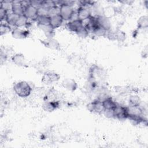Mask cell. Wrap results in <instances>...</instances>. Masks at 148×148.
<instances>
[{
    "label": "cell",
    "mask_w": 148,
    "mask_h": 148,
    "mask_svg": "<svg viewBox=\"0 0 148 148\" xmlns=\"http://www.w3.org/2000/svg\"><path fill=\"white\" fill-rule=\"evenodd\" d=\"M13 90L18 97L26 98L30 95L32 88L27 82L20 81L14 84Z\"/></svg>",
    "instance_id": "obj_1"
},
{
    "label": "cell",
    "mask_w": 148,
    "mask_h": 148,
    "mask_svg": "<svg viewBox=\"0 0 148 148\" xmlns=\"http://www.w3.org/2000/svg\"><path fill=\"white\" fill-rule=\"evenodd\" d=\"M60 6V15L64 21H68L72 19L74 14L75 10L72 6L66 5H61Z\"/></svg>",
    "instance_id": "obj_2"
},
{
    "label": "cell",
    "mask_w": 148,
    "mask_h": 148,
    "mask_svg": "<svg viewBox=\"0 0 148 148\" xmlns=\"http://www.w3.org/2000/svg\"><path fill=\"white\" fill-rule=\"evenodd\" d=\"M60 79V76L58 73L53 71H48L44 73L42 77L41 82L46 84H50L57 82Z\"/></svg>",
    "instance_id": "obj_3"
},
{
    "label": "cell",
    "mask_w": 148,
    "mask_h": 148,
    "mask_svg": "<svg viewBox=\"0 0 148 148\" xmlns=\"http://www.w3.org/2000/svg\"><path fill=\"white\" fill-rule=\"evenodd\" d=\"M114 119H117L119 120H124L127 119L128 109L127 107L120 105L117 103V106L113 110Z\"/></svg>",
    "instance_id": "obj_4"
},
{
    "label": "cell",
    "mask_w": 148,
    "mask_h": 148,
    "mask_svg": "<svg viewBox=\"0 0 148 148\" xmlns=\"http://www.w3.org/2000/svg\"><path fill=\"white\" fill-rule=\"evenodd\" d=\"M87 107L90 112L94 113L101 114L103 112V108L102 104V101L99 99H96L91 102L87 105Z\"/></svg>",
    "instance_id": "obj_5"
},
{
    "label": "cell",
    "mask_w": 148,
    "mask_h": 148,
    "mask_svg": "<svg viewBox=\"0 0 148 148\" xmlns=\"http://www.w3.org/2000/svg\"><path fill=\"white\" fill-rule=\"evenodd\" d=\"M91 16V13L89 8L80 6L76 12L77 18L82 21L87 20Z\"/></svg>",
    "instance_id": "obj_6"
},
{
    "label": "cell",
    "mask_w": 148,
    "mask_h": 148,
    "mask_svg": "<svg viewBox=\"0 0 148 148\" xmlns=\"http://www.w3.org/2000/svg\"><path fill=\"white\" fill-rule=\"evenodd\" d=\"M40 41L46 47L52 50H58L60 47V43L54 38H46V39L40 40Z\"/></svg>",
    "instance_id": "obj_7"
},
{
    "label": "cell",
    "mask_w": 148,
    "mask_h": 148,
    "mask_svg": "<svg viewBox=\"0 0 148 148\" xmlns=\"http://www.w3.org/2000/svg\"><path fill=\"white\" fill-rule=\"evenodd\" d=\"M98 25L106 31L111 29V22L109 18L103 15H97L96 16Z\"/></svg>",
    "instance_id": "obj_8"
},
{
    "label": "cell",
    "mask_w": 148,
    "mask_h": 148,
    "mask_svg": "<svg viewBox=\"0 0 148 148\" xmlns=\"http://www.w3.org/2000/svg\"><path fill=\"white\" fill-rule=\"evenodd\" d=\"M29 32L25 29L15 27L12 31V35L14 38L17 39H23L28 37Z\"/></svg>",
    "instance_id": "obj_9"
},
{
    "label": "cell",
    "mask_w": 148,
    "mask_h": 148,
    "mask_svg": "<svg viewBox=\"0 0 148 148\" xmlns=\"http://www.w3.org/2000/svg\"><path fill=\"white\" fill-rule=\"evenodd\" d=\"M24 15L28 20H35L38 16V9L29 4L25 8Z\"/></svg>",
    "instance_id": "obj_10"
},
{
    "label": "cell",
    "mask_w": 148,
    "mask_h": 148,
    "mask_svg": "<svg viewBox=\"0 0 148 148\" xmlns=\"http://www.w3.org/2000/svg\"><path fill=\"white\" fill-rule=\"evenodd\" d=\"M25 8L21 3V1H12V12L19 16L24 14Z\"/></svg>",
    "instance_id": "obj_11"
},
{
    "label": "cell",
    "mask_w": 148,
    "mask_h": 148,
    "mask_svg": "<svg viewBox=\"0 0 148 148\" xmlns=\"http://www.w3.org/2000/svg\"><path fill=\"white\" fill-rule=\"evenodd\" d=\"M62 86L69 91H74L77 88V83L71 78H66L62 82Z\"/></svg>",
    "instance_id": "obj_12"
},
{
    "label": "cell",
    "mask_w": 148,
    "mask_h": 148,
    "mask_svg": "<svg viewBox=\"0 0 148 148\" xmlns=\"http://www.w3.org/2000/svg\"><path fill=\"white\" fill-rule=\"evenodd\" d=\"M83 25V22L77 18L72 20L66 24V27L70 31L76 32V31Z\"/></svg>",
    "instance_id": "obj_13"
},
{
    "label": "cell",
    "mask_w": 148,
    "mask_h": 148,
    "mask_svg": "<svg viewBox=\"0 0 148 148\" xmlns=\"http://www.w3.org/2000/svg\"><path fill=\"white\" fill-rule=\"evenodd\" d=\"M102 104L103 108V110H113L117 105L111 97H105L102 101Z\"/></svg>",
    "instance_id": "obj_14"
},
{
    "label": "cell",
    "mask_w": 148,
    "mask_h": 148,
    "mask_svg": "<svg viewBox=\"0 0 148 148\" xmlns=\"http://www.w3.org/2000/svg\"><path fill=\"white\" fill-rule=\"evenodd\" d=\"M63 19L60 14H56L50 17L49 25L53 29H57L59 28L63 23Z\"/></svg>",
    "instance_id": "obj_15"
},
{
    "label": "cell",
    "mask_w": 148,
    "mask_h": 148,
    "mask_svg": "<svg viewBox=\"0 0 148 148\" xmlns=\"http://www.w3.org/2000/svg\"><path fill=\"white\" fill-rule=\"evenodd\" d=\"M59 106V102L58 101H45L42 105V108L45 111L51 112L56 110Z\"/></svg>",
    "instance_id": "obj_16"
},
{
    "label": "cell",
    "mask_w": 148,
    "mask_h": 148,
    "mask_svg": "<svg viewBox=\"0 0 148 148\" xmlns=\"http://www.w3.org/2000/svg\"><path fill=\"white\" fill-rule=\"evenodd\" d=\"M12 62L17 66H24L26 65V60L21 53H16L12 57Z\"/></svg>",
    "instance_id": "obj_17"
},
{
    "label": "cell",
    "mask_w": 148,
    "mask_h": 148,
    "mask_svg": "<svg viewBox=\"0 0 148 148\" xmlns=\"http://www.w3.org/2000/svg\"><path fill=\"white\" fill-rule=\"evenodd\" d=\"M137 27L139 29H147L148 27V17L146 15L140 16L137 21Z\"/></svg>",
    "instance_id": "obj_18"
},
{
    "label": "cell",
    "mask_w": 148,
    "mask_h": 148,
    "mask_svg": "<svg viewBox=\"0 0 148 148\" xmlns=\"http://www.w3.org/2000/svg\"><path fill=\"white\" fill-rule=\"evenodd\" d=\"M28 20H29L24 14L18 16L15 24V27L21 28L23 27L27 26L29 24Z\"/></svg>",
    "instance_id": "obj_19"
},
{
    "label": "cell",
    "mask_w": 148,
    "mask_h": 148,
    "mask_svg": "<svg viewBox=\"0 0 148 148\" xmlns=\"http://www.w3.org/2000/svg\"><path fill=\"white\" fill-rule=\"evenodd\" d=\"M18 16L14 14L12 12L8 13L5 19V22L10 26H14L15 27V24L17 19Z\"/></svg>",
    "instance_id": "obj_20"
},
{
    "label": "cell",
    "mask_w": 148,
    "mask_h": 148,
    "mask_svg": "<svg viewBox=\"0 0 148 148\" xmlns=\"http://www.w3.org/2000/svg\"><path fill=\"white\" fill-rule=\"evenodd\" d=\"M141 100L136 95H131L128 99V106H139L140 105Z\"/></svg>",
    "instance_id": "obj_21"
},
{
    "label": "cell",
    "mask_w": 148,
    "mask_h": 148,
    "mask_svg": "<svg viewBox=\"0 0 148 148\" xmlns=\"http://www.w3.org/2000/svg\"><path fill=\"white\" fill-rule=\"evenodd\" d=\"M35 21L39 26L49 25L50 17L46 16H38V15L35 19Z\"/></svg>",
    "instance_id": "obj_22"
},
{
    "label": "cell",
    "mask_w": 148,
    "mask_h": 148,
    "mask_svg": "<svg viewBox=\"0 0 148 148\" xmlns=\"http://www.w3.org/2000/svg\"><path fill=\"white\" fill-rule=\"evenodd\" d=\"M40 29L43 31L45 35L47 38H53L54 35V31L50 25L39 26Z\"/></svg>",
    "instance_id": "obj_23"
},
{
    "label": "cell",
    "mask_w": 148,
    "mask_h": 148,
    "mask_svg": "<svg viewBox=\"0 0 148 148\" xmlns=\"http://www.w3.org/2000/svg\"><path fill=\"white\" fill-rule=\"evenodd\" d=\"M0 8L5 9L8 13L12 12V1H3L0 2Z\"/></svg>",
    "instance_id": "obj_24"
},
{
    "label": "cell",
    "mask_w": 148,
    "mask_h": 148,
    "mask_svg": "<svg viewBox=\"0 0 148 148\" xmlns=\"http://www.w3.org/2000/svg\"><path fill=\"white\" fill-rule=\"evenodd\" d=\"M115 40L122 42H124L125 39V34L124 31L121 29H116L114 31Z\"/></svg>",
    "instance_id": "obj_25"
},
{
    "label": "cell",
    "mask_w": 148,
    "mask_h": 148,
    "mask_svg": "<svg viewBox=\"0 0 148 148\" xmlns=\"http://www.w3.org/2000/svg\"><path fill=\"white\" fill-rule=\"evenodd\" d=\"M77 36L80 38H85L88 36L89 32L87 29V28L83 25L76 32Z\"/></svg>",
    "instance_id": "obj_26"
},
{
    "label": "cell",
    "mask_w": 148,
    "mask_h": 148,
    "mask_svg": "<svg viewBox=\"0 0 148 148\" xmlns=\"http://www.w3.org/2000/svg\"><path fill=\"white\" fill-rule=\"evenodd\" d=\"M95 36L98 37H102V36H106V34L107 32V31L103 28L98 26L97 28H95L93 31L92 32Z\"/></svg>",
    "instance_id": "obj_27"
},
{
    "label": "cell",
    "mask_w": 148,
    "mask_h": 148,
    "mask_svg": "<svg viewBox=\"0 0 148 148\" xmlns=\"http://www.w3.org/2000/svg\"><path fill=\"white\" fill-rule=\"evenodd\" d=\"M10 26L8 24H7L6 23L3 24L2 23H1V25H0V34L1 35H3L8 32H9L10 31L12 32V30H11L10 28Z\"/></svg>",
    "instance_id": "obj_28"
},
{
    "label": "cell",
    "mask_w": 148,
    "mask_h": 148,
    "mask_svg": "<svg viewBox=\"0 0 148 148\" xmlns=\"http://www.w3.org/2000/svg\"><path fill=\"white\" fill-rule=\"evenodd\" d=\"M49 9L42 6L38 9V16H49Z\"/></svg>",
    "instance_id": "obj_29"
},
{
    "label": "cell",
    "mask_w": 148,
    "mask_h": 148,
    "mask_svg": "<svg viewBox=\"0 0 148 148\" xmlns=\"http://www.w3.org/2000/svg\"><path fill=\"white\" fill-rule=\"evenodd\" d=\"M43 1H39V0H33V1H29L30 5H32L33 6L35 7L37 9H39V8L42 6Z\"/></svg>",
    "instance_id": "obj_30"
},
{
    "label": "cell",
    "mask_w": 148,
    "mask_h": 148,
    "mask_svg": "<svg viewBox=\"0 0 148 148\" xmlns=\"http://www.w3.org/2000/svg\"><path fill=\"white\" fill-rule=\"evenodd\" d=\"M8 12L2 8H0V20L2 22L3 20L5 21L6 17L8 14Z\"/></svg>",
    "instance_id": "obj_31"
}]
</instances>
